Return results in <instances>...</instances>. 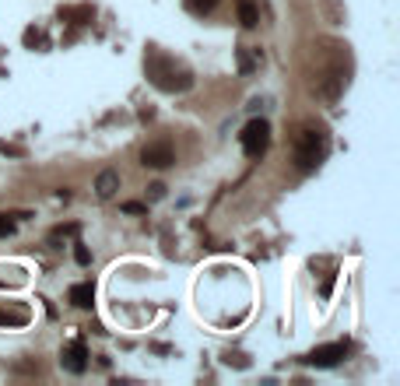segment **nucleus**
Here are the masks:
<instances>
[{"instance_id": "12", "label": "nucleus", "mask_w": 400, "mask_h": 386, "mask_svg": "<svg viewBox=\"0 0 400 386\" xmlns=\"http://www.w3.org/2000/svg\"><path fill=\"white\" fill-rule=\"evenodd\" d=\"M183 4H187L190 14H211L214 8H218V0H183Z\"/></svg>"}, {"instance_id": "11", "label": "nucleus", "mask_w": 400, "mask_h": 386, "mask_svg": "<svg viewBox=\"0 0 400 386\" xmlns=\"http://www.w3.org/2000/svg\"><path fill=\"white\" fill-rule=\"evenodd\" d=\"M239 21H242V28H257L260 25V11H257L253 0H242L239 4Z\"/></svg>"}, {"instance_id": "16", "label": "nucleus", "mask_w": 400, "mask_h": 386, "mask_svg": "<svg viewBox=\"0 0 400 386\" xmlns=\"http://www.w3.org/2000/svg\"><path fill=\"white\" fill-rule=\"evenodd\" d=\"M8 235H14V221L11 215H0V239H8Z\"/></svg>"}, {"instance_id": "4", "label": "nucleus", "mask_w": 400, "mask_h": 386, "mask_svg": "<svg viewBox=\"0 0 400 386\" xmlns=\"http://www.w3.org/2000/svg\"><path fill=\"white\" fill-rule=\"evenodd\" d=\"M344 354H348V341L320 344V348H313L309 354H305V365H313V369H333V365L344 362Z\"/></svg>"}, {"instance_id": "19", "label": "nucleus", "mask_w": 400, "mask_h": 386, "mask_svg": "<svg viewBox=\"0 0 400 386\" xmlns=\"http://www.w3.org/2000/svg\"><path fill=\"white\" fill-rule=\"evenodd\" d=\"M148 197H151V200H162V197H165V183H151V186H148Z\"/></svg>"}, {"instance_id": "13", "label": "nucleus", "mask_w": 400, "mask_h": 386, "mask_svg": "<svg viewBox=\"0 0 400 386\" xmlns=\"http://www.w3.org/2000/svg\"><path fill=\"white\" fill-rule=\"evenodd\" d=\"M239 67H242V74H253V67H257V64H253V56H250V49H246V46L239 49Z\"/></svg>"}, {"instance_id": "8", "label": "nucleus", "mask_w": 400, "mask_h": 386, "mask_svg": "<svg viewBox=\"0 0 400 386\" xmlns=\"http://www.w3.org/2000/svg\"><path fill=\"white\" fill-rule=\"evenodd\" d=\"M67 302H71L74 309H91V302H95V285H91V281L71 285V291H67Z\"/></svg>"}, {"instance_id": "6", "label": "nucleus", "mask_w": 400, "mask_h": 386, "mask_svg": "<svg viewBox=\"0 0 400 386\" xmlns=\"http://www.w3.org/2000/svg\"><path fill=\"white\" fill-rule=\"evenodd\" d=\"M60 365H64L67 372H74V376H81L88 369V348H84V341H71L64 348V354H60Z\"/></svg>"}, {"instance_id": "17", "label": "nucleus", "mask_w": 400, "mask_h": 386, "mask_svg": "<svg viewBox=\"0 0 400 386\" xmlns=\"http://www.w3.org/2000/svg\"><path fill=\"white\" fill-rule=\"evenodd\" d=\"M74 260H78L81 267H88V263H91V253H88V250H84V246L78 243V246H74Z\"/></svg>"}, {"instance_id": "2", "label": "nucleus", "mask_w": 400, "mask_h": 386, "mask_svg": "<svg viewBox=\"0 0 400 386\" xmlns=\"http://www.w3.org/2000/svg\"><path fill=\"white\" fill-rule=\"evenodd\" d=\"M327 147H330L327 130L316 127V123H305V127L298 130V141H295V165H298L302 172L316 169V165L327 158Z\"/></svg>"}, {"instance_id": "1", "label": "nucleus", "mask_w": 400, "mask_h": 386, "mask_svg": "<svg viewBox=\"0 0 400 386\" xmlns=\"http://www.w3.org/2000/svg\"><path fill=\"white\" fill-rule=\"evenodd\" d=\"M144 74L165 95H179V92H190L193 88V71L183 60H176V56H169L165 49H158V46L144 49Z\"/></svg>"}, {"instance_id": "15", "label": "nucleus", "mask_w": 400, "mask_h": 386, "mask_svg": "<svg viewBox=\"0 0 400 386\" xmlns=\"http://www.w3.org/2000/svg\"><path fill=\"white\" fill-rule=\"evenodd\" d=\"M25 46H46V36L36 32V28H28V32H25Z\"/></svg>"}, {"instance_id": "18", "label": "nucleus", "mask_w": 400, "mask_h": 386, "mask_svg": "<svg viewBox=\"0 0 400 386\" xmlns=\"http://www.w3.org/2000/svg\"><path fill=\"white\" fill-rule=\"evenodd\" d=\"M123 211H127V215H144V211H148V204H137V200H127V204H123Z\"/></svg>"}, {"instance_id": "14", "label": "nucleus", "mask_w": 400, "mask_h": 386, "mask_svg": "<svg viewBox=\"0 0 400 386\" xmlns=\"http://www.w3.org/2000/svg\"><path fill=\"white\" fill-rule=\"evenodd\" d=\"M225 365H239V369H250V359H246V354H239V351H228V354H225Z\"/></svg>"}, {"instance_id": "9", "label": "nucleus", "mask_w": 400, "mask_h": 386, "mask_svg": "<svg viewBox=\"0 0 400 386\" xmlns=\"http://www.w3.org/2000/svg\"><path fill=\"white\" fill-rule=\"evenodd\" d=\"M116 190H119V172H116V169H102V172H99V180H95V193H99V200L116 197Z\"/></svg>"}, {"instance_id": "20", "label": "nucleus", "mask_w": 400, "mask_h": 386, "mask_svg": "<svg viewBox=\"0 0 400 386\" xmlns=\"http://www.w3.org/2000/svg\"><path fill=\"white\" fill-rule=\"evenodd\" d=\"M330 288H333V274H330V278L323 281V288H320V291H323V299H327V295H330Z\"/></svg>"}, {"instance_id": "7", "label": "nucleus", "mask_w": 400, "mask_h": 386, "mask_svg": "<svg viewBox=\"0 0 400 386\" xmlns=\"http://www.w3.org/2000/svg\"><path fill=\"white\" fill-rule=\"evenodd\" d=\"M28 319H32L28 306H21V302H0V326H25Z\"/></svg>"}, {"instance_id": "5", "label": "nucleus", "mask_w": 400, "mask_h": 386, "mask_svg": "<svg viewBox=\"0 0 400 386\" xmlns=\"http://www.w3.org/2000/svg\"><path fill=\"white\" fill-rule=\"evenodd\" d=\"M176 162V147L169 141H151L141 147V165L144 169H169Z\"/></svg>"}, {"instance_id": "10", "label": "nucleus", "mask_w": 400, "mask_h": 386, "mask_svg": "<svg viewBox=\"0 0 400 386\" xmlns=\"http://www.w3.org/2000/svg\"><path fill=\"white\" fill-rule=\"evenodd\" d=\"M60 18L74 21V25H88L91 18H95V11H91L88 4H81V8H64V11H60Z\"/></svg>"}, {"instance_id": "3", "label": "nucleus", "mask_w": 400, "mask_h": 386, "mask_svg": "<svg viewBox=\"0 0 400 386\" xmlns=\"http://www.w3.org/2000/svg\"><path fill=\"white\" fill-rule=\"evenodd\" d=\"M239 144H242L246 158H263L267 147H270V123L267 120H250L239 134Z\"/></svg>"}]
</instances>
